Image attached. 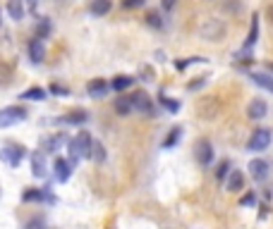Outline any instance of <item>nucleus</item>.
Returning <instances> with one entry per match:
<instances>
[{"label":"nucleus","instance_id":"f257e3e1","mask_svg":"<svg viewBox=\"0 0 273 229\" xmlns=\"http://www.w3.org/2000/svg\"><path fill=\"white\" fill-rule=\"evenodd\" d=\"M91 143H94L91 134H89V131H79L75 139L67 143V151H70V163L77 165V160H79V158H89V155H91Z\"/></svg>","mask_w":273,"mask_h":229},{"label":"nucleus","instance_id":"f03ea898","mask_svg":"<svg viewBox=\"0 0 273 229\" xmlns=\"http://www.w3.org/2000/svg\"><path fill=\"white\" fill-rule=\"evenodd\" d=\"M225 24L220 22V19H204L201 22V26H199V36L201 38H206V41H223L225 38Z\"/></svg>","mask_w":273,"mask_h":229},{"label":"nucleus","instance_id":"7ed1b4c3","mask_svg":"<svg viewBox=\"0 0 273 229\" xmlns=\"http://www.w3.org/2000/svg\"><path fill=\"white\" fill-rule=\"evenodd\" d=\"M27 110L20 108V105H8V108L0 110V129H8V127H15L17 122L27 120Z\"/></svg>","mask_w":273,"mask_h":229},{"label":"nucleus","instance_id":"20e7f679","mask_svg":"<svg viewBox=\"0 0 273 229\" xmlns=\"http://www.w3.org/2000/svg\"><path fill=\"white\" fill-rule=\"evenodd\" d=\"M24 155H27V148H24V146L10 143V146H5V148L0 151V160H5L10 167H20V163L24 160Z\"/></svg>","mask_w":273,"mask_h":229},{"label":"nucleus","instance_id":"39448f33","mask_svg":"<svg viewBox=\"0 0 273 229\" xmlns=\"http://www.w3.org/2000/svg\"><path fill=\"white\" fill-rule=\"evenodd\" d=\"M130 98H132L134 110H139L142 115H149V117H156V108H153V100H151L149 93H144V91H134Z\"/></svg>","mask_w":273,"mask_h":229},{"label":"nucleus","instance_id":"423d86ee","mask_svg":"<svg viewBox=\"0 0 273 229\" xmlns=\"http://www.w3.org/2000/svg\"><path fill=\"white\" fill-rule=\"evenodd\" d=\"M268 143H271V131L268 129H256V131H251L249 141H247V148H249L251 153H259V151H266Z\"/></svg>","mask_w":273,"mask_h":229},{"label":"nucleus","instance_id":"0eeeda50","mask_svg":"<svg viewBox=\"0 0 273 229\" xmlns=\"http://www.w3.org/2000/svg\"><path fill=\"white\" fill-rule=\"evenodd\" d=\"M194 158H197V163L204 165V167L213 163V146H211L208 139H199V141L194 143Z\"/></svg>","mask_w":273,"mask_h":229},{"label":"nucleus","instance_id":"6e6552de","mask_svg":"<svg viewBox=\"0 0 273 229\" xmlns=\"http://www.w3.org/2000/svg\"><path fill=\"white\" fill-rule=\"evenodd\" d=\"M220 110V103L218 98H213V96H204V98L197 103V112L204 117V120H211V117H216Z\"/></svg>","mask_w":273,"mask_h":229},{"label":"nucleus","instance_id":"1a4fd4ad","mask_svg":"<svg viewBox=\"0 0 273 229\" xmlns=\"http://www.w3.org/2000/svg\"><path fill=\"white\" fill-rule=\"evenodd\" d=\"M266 112H268V105H266L263 98L249 100V105H247V117L249 120H261V117H266Z\"/></svg>","mask_w":273,"mask_h":229},{"label":"nucleus","instance_id":"9d476101","mask_svg":"<svg viewBox=\"0 0 273 229\" xmlns=\"http://www.w3.org/2000/svg\"><path fill=\"white\" fill-rule=\"evenodd\" d=\"M32 175L34 177H46L48 175V163H46V153L44 151L32 153Z\"/></svg>","mask_w":273,"mask_h":229},{"label":"nucleus","instance_id":"9b49d317","mask_svg":"<svg viewBox=\"0 0 273 229\" xmlns=\"http://www.w3.org/2000/svg\"><path fill=\"white\" fill-rule=\"evenodd\" d=\"M29 57H32V62H44V57H46V43H44V38H39V36H34L32 38V43H29Z\"/></svg>","mask_w":273,"mask_h":229},{"label":"nucleus","instance_id":"f8f14e48","mask_svg":"<svg viewBox=\"0 0 273 229\" xmlns=\"http://www.w3.org/2000/svg\"><path fill=\"white\" fill-rule=\"evenodd\" d=\"M110 91V84L108 81H103V79H91L87 84V93L91 98H103L106 93Z\"/></svg>","mask_w":273,"mask_h":229},{"label":"nucleus","instance_id":"ddd939ff","mask_svg":"<svg viewBox=\"0 0 273 229\" xmlns=\"http://www.w3.org/2000/svg\"><path fill=\"white\" fill-rule=\"evenodd\" d=\"M249 172L254 177V182H263L266 177H268V163L261 160V158H254L249 163Z\"/></svg>","mask_w":273,"mask_h":229},{"label":"nucleus","instance_id":"4468645a","mask_svg":"<svg viewBox=\"0 0 273 229\" xmlns=\"http://www.w3.org/2000/svg\"><path fill=\"white\" fill-rule=\"evenodd\" d=\"M53 167H55V179H58V182H67L70 175H72V163L65 160V158H55Z\"/></svg>","mask_w":273,"mask_h":229},{"label":"nucleus","instance_id":"2eb2a0df","mask_svg":"<svg viewBox=\"0 0 273 229\" xmlns=\"http://www.w3.org/2000/svg\"><path fill=\"white\" fill-rule=\"evenodd\" d=\"M225 189H228L230 194H237L244 189V172L242 170H232L228 175V182H225Z\"/></svg>","mask_w":273,"mask_h":229},{"label":"nucleus","instance_id":"dca6fc26","mask_svg":"<svg viewBox=\"0 0 273 229\" xmlns=\"http://www.w3.org/2000/svg\"><path fill=\"white\" fill-rule=\"evenodd\" d=\"M256 41H259V14L254 12V14H251V24H249V33H247V38H244V50L254 48Z\"/></svg>","mask_w":273,"mask_h":229},{"label":"nucleus","instance_id":"f3484780","mask_svg":"<svg viewBox=\"0 0 273 229\" xmlns=\"http://www.w3.org/2000/svg\"><path fill=\"white\" fill-rule=\"evenodd\" d=\"M113 108H115V112H118L120 117H127V115H132L134 105H132L130 96H118V98L113 100Z\"/></svg>","mask_w":273,"mask_h":229},{"label":"nucleus","instance_id":"a211bd4d","mask_svg":"<svg viewBox=\"0 0 273 229\" xmlns=\"http://www.w3.org/2000/svg\"><path fill=\"white\" fill-rule=\"evenodd\" d=\"M132 84H134V76L118 74V76H113V81H110V88H113V91H118V93H122V91H127Z\"/></svg>","mask_w":273,"mask_h":229},{"label":"nucleus","instance_id":"6ab92c4d","mask_svg":"<svg viewBox=\"0 0 273 229\" xmlns=\"http://www.w3.org/2000/svg\"><path fill=\"white\" fill-rule=\"evenodd\" d=\"M24 2L22 0H8V14H10L15 22H22L24 19Z\"/></svg>","mask_w":273,"mask_h":229},{"label":"nucleus","instance_id":"aec40b11","mask_svg":"<svg viewBox=\"0 0 273 229\" xmlns=\"http://www.w3.org/2000/svg\"><path fill=\"white\" fill-rule=\"evenodd\" d=\"M110 7H113L110 0H91V14H96V17H106Z\"/></svg>","mask_w":273,"mask_h":229},{"label":"nucleus","instance_id":"412c9836","mask_svg":"<svg viewBox=\"0 0 273 229\" xmlns=\"http://www.w3.org/2000/svg\"><path fill=\"white\" fill-rule=\"evenodd\" d=\"M249 76H251V81H254L256 86H261V88H266V91H271V93H273V76L271 74L254 72V74H249Z\"/></svg>","mask_w":273,"mask_h":229},{"label":"nucleus","instance_id":"4be33fe9","mask_svg":"<svg viewBox=\"0 0 273 229\" xmlns=\"http://www.w3.org/2000/svg\"><path fill=\"white\" fill-rule=\"evenodd\" d=\"M89 120L87 110H72V112H67V117H63L60 122H67V124H84Z\"/></svg>","mask_w":273,"mask_h":229},{"label":"nucleus","instance_id":"5701e85b","mask_svg":"<svg viewBox=\"0 0 273 229\" xmlns=\"http://www.w3.org/2000/svg\"><path fill=\"white\" fill-rule=\"evenodd\" d=\"M94 163H103L106 160V146L99 141V139H94V143H91V155H89Z\"/></svg>","mask_w":273,"mask_h":229},{"label":"nucleus","instance_id":"b1692460","mask_svg":"<svg viewBox=\"0 0 273 229\" xmlns=\"http://www.w3.org/2000/svg\"><path fill=\"white\" fill-rule=\"evenodd\" d=\"M12 76H15V69H12L10 62H5V60H0V86H8L12 81Z\"/></svg>","mask_w":273,"mask_h":229},{"label":"nucleus","instance_id":"393cba45","mask_svg":"<svg viewBox=\"0 0 273 229\" xmlns=\"http://www.w3.org/2000/svg\"><path fill=\"white\" fill-rule=\"evenodd\" d=\"M65 143V136L63 134H58V136H51V139H46L44 141V148L46 153H58V148Z\"/></svg>","mask_w":273,"mask_h":229},{"label":"nucleus","instance_id":"a878e982","mask_svg":"<svg viewBox=\"0 0 273 229\" xmlns=\"http://www.w3.org/2000/svg\"><path fill=\"white\" fill-rule=\"evenodd\" d=\"M22 98L24 100H46V88H41V86L27 88V91L22 93Z\"/></svg>","mask_w":273,"mask_h":229},{"label":"nucleus","instance_id":"bb28decb","mask_svg":"<svg viewBox=\"0 0 273 229\" xmlns=\"http://www.w3.org/2000/svg\"><path fill=\"white\" fill-rule=\"evenodd\" d=\"M180 136H182V127H173L168 131V136L163 139V148H173L175 143L180 141Z\"/></svg>","mask_w":273,"mask_h":229},{"label":"nucleus","instance_id":"cd10ccee","mask_svg":"<svg viewBox=\"0 0 273 229\" xmlns=\"http://www.w3.org/2000/svg\"><path fill=\"white\" fill-rule=\"evenodd\" d=\"M230 172H232V167H230V163H228V160H223V163L218 165V170H216V179H218V182H225Z\"/></svg>","mask_w":273,"mask_h":229},{"label":"nucleus","instance_id":"c85d7f7f","mask_svg":"<svg viewBox=\"0 0 273 229\" xmlns=\"http://www.w3.org/2000/svg\"><path fill=\"white\" fill-rule=\"evenodd\" d=\"M158 100H161V105H163L168 112H177V110H180V103H177V100H173V98H168V96H163V93L158 96Z\"/></svg>","mask_w":273,"mask_h":229},{"label":"nucleus","instance_id":"c756f323","mask_svg":"<svg viewBox=\"0 0 273 229\" xmlns=\"http://www.w3.org/2000/svg\"><path fill=\"white\" fill-rule=\"evenodd\" d=\"M146 24L153 26V29H163V19H161L158 12H149V14H146Z\"/></svg>","mask_w":273,"mask_h":229},{"label":"nucleus","instance_id":"7c9ffc66","mask_svg":"<svg viewBox=\"0 0 273 229\" xmlns=\"http://www.w3.org/2000/svg\"><path fill=\"white\" fill-rule=\"evenodd\" d=\"M53 96H60V98H65V96H70V88L63 86V84H51V88H48Z\"/></svg>","mask_w":273,"mask_h":229},{"label":"nucleus","instance_id":"2f4dec72","mask_svg":"<svg viewBox=\"0 0 273 229\" xmlns=\"http://www.w3.org/2000/svg\"><path fill=\"white\" fill-rule=\"evenodd\" d=\"M194 62H206V57H189V60H177V62H175V67H177V69H185V67L194 65Z\"/></svg>","mask_w":273,"mask_h":229},{"label":"nucleus","instance_id":"473e14b6","mask_svg":"<svg viewBox=\"0 0 273 229\" xmlns=\"http://www.w3.org/2000/svg\"><path fill=\"white\" fill-rule=\"evenodd\" d=\"M48 33H51V24H48V19H41L39 29H36V36H39V38H46Z\"/></svg>","mask_w":273,"mask_h":229},{"label":"nucleus","instance_id":"72a5a7b5","mask_svg":"<svg viewBox=\"0 0 273 229\" xmlns=\"http://www.w3.org/2000/svg\"><path fill=\"white\" fill-rule=\"evenodd\" d=\"M142 5H144V0H122V7H127V10H137Z\"/></svg>","mask_w":273,"mask_h":229},{"label":"nucleus","instance_id":"f704fd0d","mask_svg":"<svg viewBox=\"0 0 273 229\" xmlns=\"http://www.w3.org/2000/svg\"><path fill=\"white\" fill-rule=\"evenodd\" d=\"M27 229H46V222H44L41 218H39V220H32V222L27 225Z\"/></svg>","mask_w":273,"mask_h":229},{"label":"nucleus","instance_id":"c9c22d12","mask_svg":"<svg viewBox=\"0 0 273 229\" xmlns=\"http://www.w3.org/2000/svg\"><path fill=\"white\" fill-rule=\"evenodd\" d=\"M251 203H256V196H254V194H249V196L242 198V206H251Z\"/></svg>","mask_w":273,"mask_h":229},{"label":"nucleus","instance_id":"e433bc0d","mask_svg":"<svg viewBox=\"0 0 273 229\" xmlns=\"http://www.w3.org/2000/svg\"><path fill=\"white\" fill-rule=\"evenodd\" d=\"M204 84H206V79H199V81H192V84H189V88L194 91V88H201Z\"/></svg>","mask_w":273,"mask_h":229},{"label":"nucleus","instance_id":"4c0bfd02","mask_svg":"<svg viewBox=\"0 0 273 229\" xmlns=\"http://www.w3.org/2000/svg\"><path fill=\"white\" fill-rule=\"evenodd\" d=\"M175 7V0H163V10H173Z\"/></svg>","mask_w":273,"mask_h":229},{"label":"nucleus","instance_id":"58836bf2","mask_svg":"<svg viewBox=\"0 0 273 229\" xmlns=\"http://www.w3.org/2000/svg\"><path fill=\"white\" fill-rule=\"evenodd\" d=\"M268 19H271V24H273V2L268 5Z\"/></svg>","mask_w":273,"mask_h":229},{"label":"nucleus","instance_id":"ea45409f","mask_svg":"<svg viewBox=\"0 0 273 229\" xmlns=\"http://www.w3.org/2000/svg\"><path fill=\"white\" fill-rule=\"evenodd\" d=\"M266 69H268V72H273V62H268V65H266Z\"/></svg>","mask_w":273,"mask_h":229},{"label":"nucleus","instance_id":"a19ab883","mask_svg":"<svg viewBox=\"0 0 273 229\" xmlns=\"http://www.w3.org/2000/svg\"><path fill=\"white\" fill-rule=\"evenodd\" d=\"M0 22H3V19H0Z\"/></svg>","mask_w":273,"mask_h":229}]
</instances>
